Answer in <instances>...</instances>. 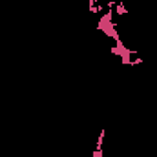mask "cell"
Segmentation results:
<instances>
[{
  "label": "cell",
  "mask_w": 157,
  "mask_h": 157,
  "mask_svg": "<svg viewBox=\"0 0 157 157\" xmlns=\"http://www.w3.org/2000/svg\"><path fill=\"white\" fill-rule=\"evenodd\" d=\"M113 13H117L119 17H122V15H128V7H126V6H124L122 2H117V6H115Z\"/></svg>",
  "instance_id": "obj_1"
},
{
  "label": "cell",
  "mask_w": 157,
  "mask_h": 157,
  "mask_svg": "<svg viewBox=\"0 0 157 157\" xmlns=\"http://www.w3.org/2000/svg\"><path fill=\"white\" fill-rule=\"evenodd\" d=\"M104 135H106V130H101V133H99V137H97V150H102V143H104Z\"/></svg>",
  "instance_id": "obj_2"
},
{
  "label": "cell",
  "mask_w": 157,
  "mask_h": 157,
  "mask_svg": "<svg viewBox=\"0 0 157 157\" xmlns=\"http://www.w3.org/2000/svg\"><path fill=\"white\" fill-rule=\"evenodd\" d=\"M135 64H143V59H141V57H137L135 60H132V62H130V66H135Z\"/></svg>",
  "instance_id": "obj_3"
},
{
  "label": "cell",
  "mask_w": 157,
  "mask_h": 157,
  "mask_svg": "<svg viewBox=\"0 0 157 157\" xmlns=\"http://www.w3.org/2000/svg\"><path fill=\"white\" fill-rule=\"evenodd\" d=\"M91 157H102V150H97V148H95V152H93Z\"/></svg>",
  "instance_id": "obj_4"
},
{
  "label": "cell",
  "mask_w": 157,
  "mask_h": 157,
  "mask_svg": "<svg viewBox=\"0 0 157 157\" xmlns=\"http://www.w3.org/2000/svg\"><path fill=\"white\" fill-rule=\"evenodd\" d=\"M97 4H99V0H90V7L91 6H97Z\"/></svg>",
  "instance_id": "obj_5"
},
{
  "label": "cell",
  "mask_w": 157,
  "mask_h": 157,
  "mask_svg": "<svg viewBox=\"0 0 157 157\" xmlns=\"http://www.w3.org/2000/svg\"><path fill=\"white\" fill-rule=\"evenodd\" d=\"M119 2H122V4H126V0H119Z\"/></svg>",
  "instance_id": "obj_6"
},
{
  "label": "cell",
  "mask_w": 157,
  "mask_h": 157,
  "mask_svg": "<svg viewBox=\"0 0 157 157\" xmlns=\"http://www.w3.org/2000/svg\"><path fill=\"white\" fill-rule=\"evenodd\" d=\"M155 106H157V101H155Z\"/></svg>",
  "instance_id": "obj_7"
}]
</instances>
